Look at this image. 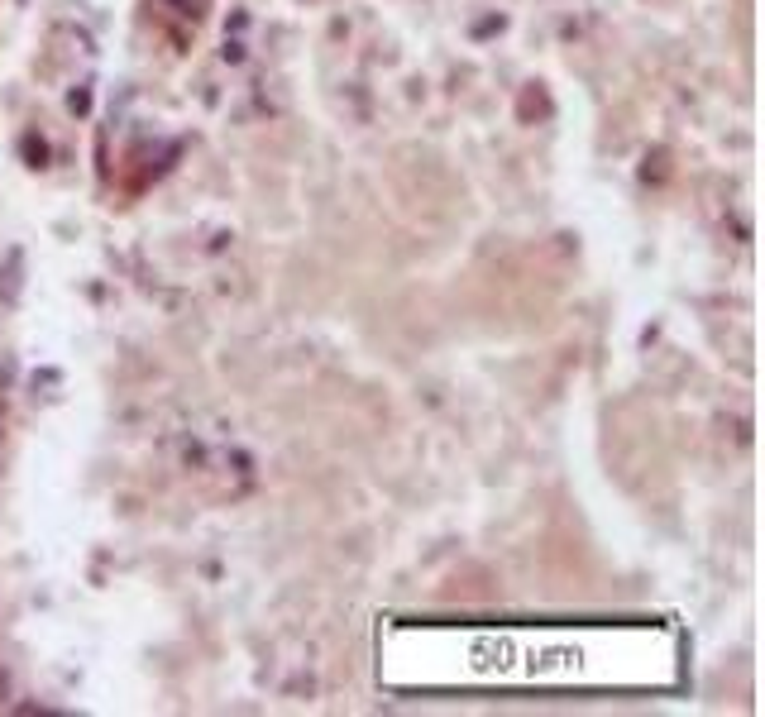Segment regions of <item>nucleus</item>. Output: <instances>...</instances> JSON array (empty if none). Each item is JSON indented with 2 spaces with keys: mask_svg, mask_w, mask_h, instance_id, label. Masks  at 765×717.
Segmentation results:
<instances>
[{
  "mask_svg": "<svg viewBox=\"0 0 765 717\" xmlns=\"http://www.w3.org/2000/svg\"><path fill=\"white\" fill-rule=\"evenodd\" d=\"M20 263H24L20 249H10V254H5V283H0V297H5V302H15V297H20Z\"/></svg>",
  "mask_w": 765,
  "mask_h": 717,
  "instance_id": "1",
  "label": "nucleus"
}]
</instances>
